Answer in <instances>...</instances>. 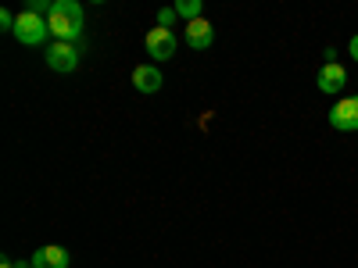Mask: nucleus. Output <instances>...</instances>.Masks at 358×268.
Returning <instances> with one entry per match:
<instances>
[{
	"instance_id": "nucleus-1",
	"label": "nucleus",
	"mask_w": 358,
	"mask_h": 268,
	"mask_svg": "<svg viewBox=\"0 0 358 268\" xmlns=\"http://www.w3.org/2000/svg\"><path fill=\"white\" fill-rule=\"evenodd\" d=\"M47 29H50L54 40L76 43L79 33H83V8H79V0H54V11L47 18Z\"/></svg>"
},
{
	"instance_id": "nucleus-2",
	"label": "nucleus",
	"mask_w": 358,
	"mask_h": 268,
	"mask_svg": "<svg viewBox=\"0 0 358 268\" xmlns=\"http://www.w3.org/2000/svg\"><path fill=\"white\" fill-rule=\"evenodd\" d=\"M47 36H50L47 18H40V15H33V11H22V15H18V22H15V40H18V43L40 47Z\"/></svg>"
},
{
	"instance_id": "nucleus-3",
	"label": "nucleus",
	"mask_w": 358,
	"mask_h": 268,
	"mask_svg": "<svg viewBox=\"0 0 358 268\" xmlns=\"http://www.w3.org/2000/svg\"><path fill=\"white\" fill-rule=\"evenodd\" d=\"M47 68L50 72H76L79 68V47L76 43H62V40H54L50 50H47Z\"/></svg>"
},
{
	"instance_id": "nucleus-4",
	"label": "nucleus",
	"mask_w": 358,
	"mask_h": 268,
	"mask_svg": "<svg viewBox=\"0 0 358 268\" xmlns=\"http://www.w3.org/2000/svg\"><path fill=\"white\" fill-rule=\"evenodd\" d=\"M330 126L337 133H358V97H341L330 107Z\"/></svg>"
},
{
	"instance_id": "nucleus-5",
	"label": "nucleus",
	"mask_w": 358,
	"mask_h": 268,
	"mask_svg": "<svg viewBox=\"0 0 358 268\" xmlns=\"http://www.w3.org/2000/svg\"><path fill=\"white\" fill-rule=\"evenodd\" d=\"M147 54H151L155 57V61H169V57L176 54V33H172V29H151V33H147Z\"/></svg>"
},
{
	"instance_id": "nucleus-6",
	"label": "nucleus",
	"mask_w": 358,
	"mask_h": 268,
	"mask_svg": "<svg viewBox=\"0 0 358 268\" xmlns=\"http://www.w3.org/2000/svg\"><path fill=\"white\" fill-rule=\"evenodd\" d=\"M315 82H319L322 94H341V89L348 86V72H344V65H337V61H326V65L319 68Z\"/></svg>"
},
{
	"instance_id": "nucleus-7",
	"label": "nucleus",
	"mask_w": 358,
	"mask_h": 268,
	"mask_svg": "<svg viewBox=\"0 0 358 268\" xmlns=\"http://www.w3.org/2000/svg\"><path fill=\"white\" fill-rule=\"evenodd\" d=\"M187 43L194 47V50H208L212 47V40H215V29H212V22L208 18H197V22H187Z\"/></svg>"
},
{
	"instance_id": "nucleus-8",
	"label": "nucleus",
	"mask_w": 358,
	"mask_h": 268,
	"mask_svg": "<svg viewBox=\"0 0 358 268\" xmlns=\"http://www.w3.org/2000/svg\"><path fill=\"white\" fill-rule=\"evenodd\" d=\"M69 251L65 247H57V244H50V247H40L36 254H33V268H69Z\"/></svg>"
},
{
	"instance_id": "nucleus-9",
	"label": "nucleus",
	"mask_w": 358,
	"mask_h": 268,
	"mask_svg": "<svg viewBox=\"0 0 358 268\" xmlns=\"http://www.w3.org/2000/svg\"><path fill=\"white\" fill-rule=\"evenodd\" d=\"M133 86L140 89V94H158L162 89V72L155 65H136L133 68Z\"/></svg>"
},
{
	"instance_id": "nucleus-10",
	"label": "nucleus",
	"mask_w": 358,
	"mask_h": 268,
	"mask_svg": "<svg viewBox=\"0 0 358 268\" xmlns=\"http://www.w3.org/2000/svg\"><path fill=\"white\" fill-rule=\"evenodd\" d=\"M176 15H183L187 22H197V18H201V0H179Z\"/></svg>"
},
{
	"instance_id": "nucleus-11",
	"label": "nucleus",
	"mask_w": 358,
	"mask_h": 268,
	"mask_svg": "<svg viewBox=\"0 0 358 268\" xmlns=\"http://www.w3.org/2000/svg\"><path fill=\"white\" fill-rule=\"evenodd\" d=\"M179 15H176V8H162L158 11V29H172V22H176Z\"/></svg>"
},
{
	"instance_id": "nucleus-12",
	"label": "nucleus",
	"mask_w": 358,
	"mask_h": 268,
	"mask_svg": "<svg viewBox=\"0 0 358 268\" xmlns=\"http://www.w3.org/2000/svg\"><path fill=\"white\" fill-rule=\"evenodd\" d=\"M15 22H18V15H11V11H0V29H8V33H15Z\"/></svg>"
},
{
	"instance_id": "nucleus-13",
	"label": "nucleus",
	"mask_w": 358,
	"mask_h": 268,
	"mask_svg": "<svg viewBox=\"0 0 358 268\" xmlns=\"http://www.w3.org/2000/svg\"><path fill=\"white\" fill-rule=\"evenodd\" d=\"M351 57L358 61V36H351Z\"/></svg>"
},
{
	"instance_id": "nucleus-14",
	"label": "nucleus",
	"mask_w": 358,
	"mask_h": 268,
	"mask_svg": "<svg viewBox=\"0 0 358 268\" xmlns=\"http://www.w3.org/2000/svg\"><path fill=\"white\" fill-rule=\"evenodd\" d=\"M0 268H11V261H0Z\"/></svg>"
}]
</instances>
